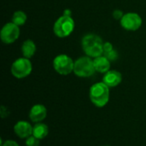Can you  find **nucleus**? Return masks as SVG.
Segmentation results:
<instances>
[{"label":"nucleus","mask_w":146,"mask_h":146,"mask_svg":"<svg viewBox=\"0 0 146 146\" xmlns=\"http://www.w3.org/2000/svg\"><path fill=\"white\" fill-rule=\"evenodd\" d=\"M82 47L86 54L92 58H97L104 53V43L102 39L94 34H88L82 39Z\"/></svg>","instance_id":"1"},{"label":"nucleus","mask_w":146,"mask_h":146,"mask_svg":"<svg viewBox=\"0 0 146 146\" xmlns=\"http://www.w3.org/2000/svg\"><path fill=\"white\" fill-rule=\"evenodd\" d=\"M104 82L93 84L90 89V99L98 108L104 107L110 100V89Z\"/></svg>","instance_id":"2"},{"label":"nucleus","mask_w":146,"mask_h":146,"mask_svg":"<svg viewBox=\"0 0 146 146\" xmlns=\"http://www.w3.org/2000/svg\"><path fill=\"white\" fill-rule=\"evenodd\" d=\"M74 28V22L68 15L59 17L54 24V33L60 38L68 36Z\"/></svg>","instance_id":"3"},{"label":"nucleus","mask_w":146,"mask_h":146,"mask_svg":"<svg viewBox=\"0 0 146 146\" xmlns=\"http://www.w3.org/2000/svg\"><path fill=\"white\" fill-rule=\"evenodd\" d=\"M96 71L93 60L88 57H81L74 62V72L80 77H88Z\"/></svg>","instance_id":"4"},{"label":"nucleus","mask_w":146,"mask_h":146,"mask_svg":"<svg viewBox=\"0 0 146 146\" xmlns=\"http://www.w3.org/2000/svg\"><path fill=\"white\" fill-rule=\"evenodd\" d=\"M32 71V64L27 58H20L11 65V73L16 78H24L30 75Z\"/></svg>","instance_id":"5"},{"label":"nucleus","mask_w":146,"mask_h":146,"mask_svg":"<svg viewBox=\"0 0 146 146\" xmlns=\"http://www.w3.org/2000/svg\"><path fill=\"white\" fill-rule=\"evenodd\" d=\"M53 66L56 72L61 75H68L74 71V62L66 54L56 56L53 61Z\"/></svg>","instance_id":"6"},{"label":"nucleus","mask_w":146,"mask_h":146,"mask_svg":"<svg viewBox=\"0 0 146 146\" xmlns=\"http://www.w3.org/2000/svg\"><path fill=\"white\" fill-rule=\"evenodd\" d=\"M20 35V28L14 22L6 23L1 30V40L5 44H11L15 41Z\"/></svg>","instance_id":"7"},{"label":"nucleus","mask_w":146,"mask_h":146,"mask_svg":"<svg viewBox=\"0 0 146 146\" xmlns=\"http://www.w3.org/2000/svg\"><path fill=\"white\" fill-rule=\"evenodd\" d=\"M121 25L126 30L135 31L141 27L142 18L137 13H127L121 19Z\"/></svg>","instance_id":"8"},{"label":"nucleus","mask_w":146,"mask_h":146,"mask_svg":"<svg viewBox=\"0 0 146 146\" xmlns=\"http://www.w3.org/2000/svg\"><path fill=\"white\" fill-rule=\"evenodd\" d=\"M33 126L25 120H20L14 126L15 133L21 139H27L33 135Z\"/></svg>","instance_id":"9"},{"label":"nucleus","mask_w":146,"mask_h":146,"mask_svg":"<svg viewBox=\"0 0 146 146\" xmlns=\"http://www.w3.org/2000/svg\"><path fill=\"white\" fill-rule=\"evenodd\" d=\"M46 115H47L46 108L42 104H36L33 106L29 113V118L34 123L41 122L46 118Z\"/></svg>","instance_id":"10"},{"label":"nucleus","mask_w":146,"mask_h":146,"mask_svg":"<svg viewBox=\"0 0 146 146\" xmlns=\"http://www.w3.org/2000/svg\"><path fill=\"white\" fill-rule=\"evenodd\" d=\"M121 80H122V76L117 71H109L108 72L105 73L103 78V82L110 88L119 85Z\"/></svg>","instance_id":"11"},{"label":"nucleus","mask_w":146,"mask_h":146,"mask_svg":"<svg viewBox=\"0 0 146 146\" xmlns=\"http://www.w3.org/2000/svg\"><path fill=\"white\" fill-rule=\"evenodd\" d=\"M110 59L106 56H99L95 58L93 60L94 67L96 71H98L100 73H106L110 71Z\"/></svg>","instance_id":"12"},{"label":"nucleus","mask_w":146,"mask_h":146,"mask_svg":"<svg viewBox=\"0 0 146 146\" xmlns=\"http://www.w3.org/2000/svg\"><path fill=\"white\" fill-rule=\"evenodd\" d=\"M48 134H49V127L47 125L41 123V122L36 123L34 125L33 129V135L35 138L40 140V139L46 138Z\"/></svg>","instance_id":"13"},{"label":"nucleus","mask_w":146,"mask_h":146,"mask_svg":"<svg viewBox=\"0 0 146 146\" xmlns=\"http://www.w3.org/2000/svg\"><path fill=\"white\" fill-rule=\"evenodd\" d=\"M21 51L22 54L25 58L30 59L33 57V55L35 53L36 51V46L34 42L31 40H27L23 42L22 46H21Z\"/></svg>","instance_id":"14"},{"label":"nucleus","mask_w":146,"mask_h":146,"mask_svg":"<svg viewBox=\"0 0 146 146\" xmlns=\"http://www.w3.org/2000/svg\"><path fill=\"white\" fill-rule=\"evenodd\" d=\"M27 21V15L23 11H16L13 14L12 16V22L16 24L17 26L23 25Z\"/></svg>","instance_id":"15"},{"label":"nucleus","mask_w":146,"mask_h":146,"mask_svg":"<svg viewBox=\"0 0 146 146\" xmlns=\"http://www.w3.org/2000/svg\"><path fill=\"white\" fill-rule=\"evenodd\" d=\"M39 139L35 138L33 135H31L30 137H28L25 142L26 146H39Z\"/></svg>","instance_id":"16"},{"label":"nucleus","mask_w":146,"mask_h":146,"mask_svg":"<svg viewBox=\"0 0 146 146\" xmlns=\"http://www.w3.org/2000/svg\"><path fill=\"white\" fill-rule=\"evenodd\" d=\"M104 56H106L110 61H114V60H115V59H118V53L114 49L111 50V51H110V52H105L104 53Z\"/></svg>","instance_id":"17"},{"label":"nucleus","mask_w":146,"mask_h":146,"mask_svg":"<svg viewBox=\"0 0 146 146\" xmlns=\"http://www.w3.org/2000/svg\"><path fill=\"white\" fill-rule=\"evenodd\" d=\"M113 46L110 42H105L104 43V53L105 52H108L111 50H113Z\"/></svg>","instance_id":"18"},{"label":"nucleus","mask_w":146,"mask_h":146,"mask_svg":"<svg viewBox=\"0 0 146 146\" xmlns=\"http://www.w3.org/2000/svg\"><path fill=\"white\" fill-rule=\"evenodd\" d=\"M113 16H114V18H115V19H121V18H122V16H123V13H122V11H121V10H120V9H116V10H115V11H114V13H113Z\"/></svg>","instance_id":"19"},{"label":"nucleus","mask_w":146,"mask_h":146,"mask_svg":"<svg viewBox=\"0 0 146 146\" xmlns=\"http://www.w3.org/2000/svg\"><path fill=\"white\" fill-rule=\"evenodd\" d=\"M1 146H19V145L15 141L9 139V140H6L5 142H3Z\"/></svg>","instance_id":"20"},{"label":"nucleus","mask_w":146,"mask_h":146,"mask_svg":"<svg viewBox=\"0 0 146 146\" xmlns=\"http://www.w3.org/2000/svg\"><path fill=\"white\" fill-rule=\"evenodd\" d=\"M104 146H110V145H104Z\"/></svg>","instance_id":"21"}]
</instances>
